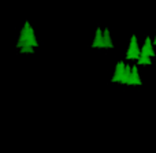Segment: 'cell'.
I'll return each instance as SVG.
<instances>
[{"label":"cell","instance_id":"obj_3","mask_svg":"<svg viewBox=\"0 0 156 153\" xmlns=\"http://www.w3.org/2000/svg\"><path fill=\"white\" fill-rule=\"evenodd\" d=\"M141 56H149V57H154L155 56V52H154V43L149 37L145 38V43H144L143 48H141L140 52Z\"/></svg>","mask_w":156,"mask_h":153},{"label":"cell","instance_id":"obj_1","mask_svg":"<svg viewBox=\"0 0 156 153\" xmlns=\"http://www.w3.org/2000/svg\"><path fill=\"white\" fill-rule=\"evenodd\" d=\"M23 45H32V47L38 45L37 40H36V36H34V30L30 26L29 22H25L23 27H22L21 36H19L18 43H16V48H21Z\"/></svg>","mask_w":156,"mask_h":153},{"label":"cell","instance_id":"obj_9","mask_svg":"<svg viewBox=\"0 0 156 153\" xmlns=\"http://www.w3.org/2000/svg\"><path fill=\"white\" fill-rule=\"evenodd\" d=\"M137 63L138 64H152L151 57L149 56H141V55H140V57L137 59Z\"/></svg>","mask_w":156,"mask_h":153},{"label":"cell","instance_id":"obj_4","mask_svg":"<svg viewBox=\"0 0 156 153\" xmlns=\"http://www.w3.org/2000/svg\"><path fill=\"white\" fill-rule=\"evenodd\" d=\"M92 47H93V48H105L104 37H103V30L100 29V27H97V30H96V34H94V40H93Z\"/></svg>","mask_w":156,"mask_h":153},{"label":"cell","instance_id":"obj_5","mask_svg":"<svg viewBox=\"0 0 156 153\" xmlns=\"http://www.w3.org/2000/svg\"><path fill=\"white\" fill-rule=\"evenodd\" d=\"M125 63L123 62H119L116 64V68H115V73H114V77H112V82H121L122 79V75H123V71H125Z\"/></svg>","mask_w":156,"mask_h":153},{"label":"cell","instance_id":"obj_10","mask_svg":"<svg viewBox=\"0 0 156 153\" xmlns=\"http://www.w3.org/2000/svg\"><path fill=\"white\" fill-rule=\"evenodd\" d=\"M34 47H32V45H23V47H21V54H33L34 52Z\"/></svg>","mask_w":156,"mask_h":153},{"label":"cell","instance_id":"obj_7","mask_svg":"<svg viewBox=\"0 0 156 153\" xmlns=\"http://www.w3.org/2000/svg\"><path fill=\"white\" fill-rule=\"evenodd\" d=\"M132 85H141V79L138 77L137 66H133L132 67Z\"/></svg>","mask_w":156,"mask_h":153},{"label":"cell","instance_id":"obj_2","mask_svg":"<svg viewBox=\"0 0 156 153\" xmlns=\"http://www.w3.org/2000/svg\"><path fill=\"white\" fill-rule=\"evenodd\" d=\"M140 52H141V49L138 48L137 37L133 34V36H132V40H130L129 49H127V54H126V59H127V60H132V59H136V60H137L138 57H140Z\"/></svg>","mask_w":156,"mask_h":153},{"label":"cell","instance_id":"obj_8","mask_svg":"<svg viewBox=\"0 0 156 153\" xmlns=\"http://www.w3.org/2000/svg\"><path fill=\"white\" fill-rule=\"evenodd\" d=\"M103 37H104L105 48H114V44H112V41H111V36H110V30L108 29L103 30Z\"/></svg>","mask_w":156,"mask_h":153},{"label":"cell","instance_id":"obj_6","mask_svg":"<svg viewBox=\"0 0 156 153\" xmlns=\"http://www.w3.org/2000/svg\"><path fill=\"white\" fill-rule=\"evenodd\" d=\"M121 83H123V85H132V67L129 64L125 66V71H123V75H122Z\"/></svg>","mask_w":156,"mask_h":153},{"label":"cell","instance_id":"obj_11","mask_svg":"<svg viewBox=\"0 0 156 153\" xmlns=\"http://www.w3.org/2000/svg\"><path fill=\"white\" fill-rule=\"evenodd\" d=\"M154 45H156V37H155V40H154Z\"/></svg>","mask_w":156,"mask_h":153}]
</instances>
